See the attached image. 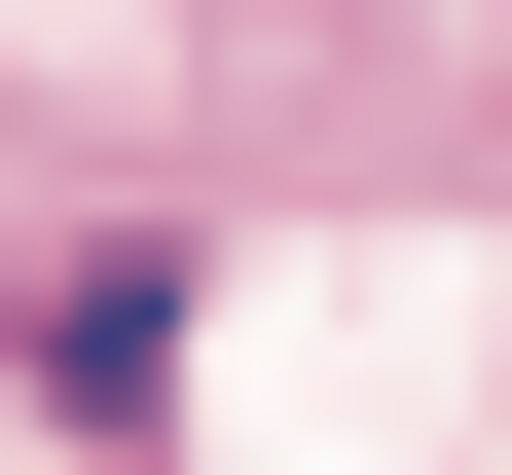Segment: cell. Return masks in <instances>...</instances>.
I'll return each mask as SVG.
<instances>
[{"label":"cell","mask_w":512,"mask_h":475,"mask_svg":"<svg viewBox=\"0 0 512 475\" xmlns=\"http://www.w3.org/2000/svg\"><path fill=\"white\" fill-rule=\"evenodd\" d=\"M0 402H37V439H147V402H183V293H147V256L37 293V329H0Z\"/></svg>","instance_id":"obj_1"}]
</instances>
